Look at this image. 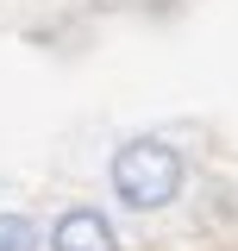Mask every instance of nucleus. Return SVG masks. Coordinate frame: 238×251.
<instances>
[{
	"label": "nucleus",
	"instance_id": "1",
	"mask_svg": "<svg viewBox=\"0 0 238 251\" xmlns=\"http://www.w3.org/2000/svg\"><path fill=\"white\" fill-rule=\"evenodd\" d=\"M182 182H188V157L157 132H138L107 157V188L125 214H163L169 201H182Z\"/></svg>",
	"mask_w": 238,
	"mask_h": 251
},
{
	"label": "nucleus",
	"instance_id": "2",
	"mask_svg": "<svg viewBox=\"0 0 238 251\" xmlns=\"http://www.w3.org/2000/svg\"><path fill=\"white\" fill-rule=\"evenodd\" d=\"M44 251H119V226L107 220V207H63L44 226Z\"/></svg>",
	"mask_w": 238,
	"mask_h": 251
},
{
	"label": "nucleus",
	"instance_id": "3",
	"mask_svg": "<svg viewBox=\"0 0 238 251\" xmlns=\"http://www.w3.org/2000/svg\"><path fill=\"white\" fill-rule=\"evenodd\" d=\"M0 251H44V226L25 207H0Z\"/></svg>",
	"mask_w": 238,
	"mask_h": 251
}]
</instances>
